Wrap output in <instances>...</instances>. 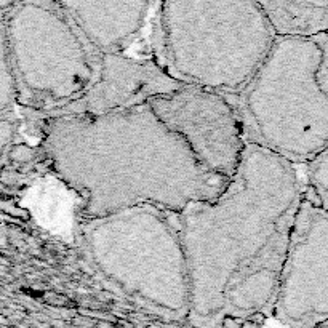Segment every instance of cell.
I'll return each instance as SVG.
<instances>
[{
	"instance_id": "9c48e42d",
	"label": "cell",
	"mask_w": 328,
	"mask_h": 328,
	"mask_svg": "<svg viewBox=\"0 0 328 328\" xmlns=\"http://www.w3.org/2000/svg\"><path fill=\"white\" fill-rule=\"evenodd\" d=\"M184 87L168 76L154 58L109 53L100 55L96 76L79 100L45 119L104 115L149 104L159 96L173 93Z\"/></svg>"
},
{
	"instance_id": "8992f818",
	"label": "cell",
	"mask_w": 328,
	"mask_h": 328,
	"mask_svg": "<svg viewBox=\"0 0 328 328\" xmlns=\"http://www.w3.org/2000/svg\"><path fill=\"white\" fill-rule=\"evenodd\" d=\"M16 95L40 115L58 111L88 90L98 58L61 2H21L5 26Z\"/></svg>"
},
{
	"instance_id": "3957f363",
	"label": "cell",
	"mask_w": 328,
	"mask_h": 328,
	"mask_svg": "<svg viewBox=\"0 0 328 328\" xmlns=\"http://www.w3.org/2000/svg\"><path fill=\"white\" fill-rule=\"evenodd\" d=\"M229 98L248 146L311 165L328 151V34L275 39L247 87Z\"/></svg>"
},
{
	"instance_id": "8fae6325",
	"label": "cell",
	"mask_w": 328,
	"mask_h": 328,
	"mask_svg": "<svg viewBox=\"0 0 328 328\" xmlns=\"http://www.w3.org/2000/svg\"><path fill=\"white\" fill-rule=\"evenodd\" d=\"M275 39H308L328 34V2H260Z\"/></svg>"
},
{
	"instance_id": "7c38bea8",
	"label": "cell",
	"mask_w": 328,
	"mask_h": 328,
	"mask_svg": "<svg viewBox=\"0 0 328 328\" xmlns=\"http://www.w3.org/2000/svg\"><path fill=\"white\" fill-rule=\"evenodd\" d=\"M306 186L328 212V151L306 167Z\"/></svg>"
},
{
	"instance_id": "6da1fadb",
	"label": "cell",
	"mask_w": 328,
	"mask_h": 328,
	"mask_svg": "<svg viewBox=\"0 0 328 328\" xmlns=\"http://www.w3.org/2000/svg\"><path fill=\"white\" fill-rule=\"evenodd\" d=\"M304 191L298 167L247 146L220 196L178 215L192 325L215 328L227 319L272 312Z\"/></svg>"
},
{
	"instance_id": "7a4b0ae2",
	"label": "cell",
	"mask_w": 328,
	"mask_h": 328,
	"mask_svg": "<svg viewBox=\"0 0 328 328\" xmlns=\"http://www.w3.org/2000/svg\"><path fill=\"white\" fill-rule=\"evenodd\" d=\"M42 146L53 173L77 196L83 221L143 205L179 215L227 184L205 172L149 104L45 119Z\"/></svg>"
},
{
	"instance_id": "52a82bcc",
	"label": "cell",
	"mask_w": 328,
	"mask_h": 328,
	"mask_svg": "<svg viewBox=\"0 0 328 328\" xmlns=\"http://www.w3.org/2000/svg\"><path fill=\"white\" fill-rule=\"evenodd\" d=\"M272 314L290 328L328 322V212L308 186L290 232Z\"/></svg>"
},
{
	"instance_id": "ba28073f",
	"label": "cell",
	"mask_w": 328,
	"mask_h": 328,
	"mask_svg": "<svg viewBox=\"0 0 328 328\" xmlns=\"http://www.w3.org/2000/svg\"><path fill=\"white\" fill-rule=\"evenodd\" d=\"M149 106L205 172L226 181L232 178L248 144L229 96L184 85L149 101Z\"/></svg>"
},
{
	"instance_id": "277c9868",
	"label": "cell",
	"mask_w": 328,
	"mask_h": 328,
	"mask_svg": "<svg viewBox=\"0 0 328 328\" xmlns=\"http://www.w3.org/2000/svg\"><path fill=\"white\" fill-rule=\"evenodd\" d=\"M275 42L260 2H160L152 58L183 85L236 96Z\"/></svg>"
},
{
	"instance_id": "5b68a950",
	"label": "cell",
	"mask_w": 328,
	"mask_h": 328,
	"mask_svg": "<svg viewBox=\"0 0 328 328\" xmlns=\"http://www.w3.org/2000/svg\"><path fill=\"white\" fill-rule=\"evenodd\" d=\"M90 263L131 299L175 319L189 315V275L178 213L143 205L82 221Z\"/></svg>"
},
{
	"instance_id": "30bf717a",
	"label": "cell",
	"mask_w": 328,
	"mask_h": 328,
	"mask_svg": "<svg viewBox=\"0 0 328 328\" xmlns=\"http://www.w3.org/2000/svg\"><path fill=\"white\" fill-rule=\"evenodd\" d=\"M83 39L98 55L152 58L151 42L160 2H61Z\"/></svg>"
}]
</instances>
